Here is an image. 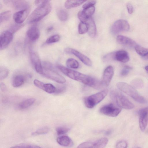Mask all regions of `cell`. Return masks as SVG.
Returning a JSON list of instances; mask_svg holds the SVG:
<instances>
[{
    "label": "cell",
    "mask_w": 148,
    "mask_h": 148,
    "mask_svg": "<svg viewBox=\"0 0 148 148\" xmlns=\"http://www.w3.org/2000/svg\"><path fill=\"white\" fill-rule=\"evenodd\" d=\"M58 68L64 74L74 80L81 82L97 89L101 88L103 85L101 81L66 68L61 65H58Z\"/></svg>",
    "instance_id": "1"
},
{
    "label": "cell",
    "mask_w": 148,
    "mask_h": 148,
    "mask_svg": "<svg viewBox=\"0 0 148 148\" xmlns=\"http://www.w3.org/2000/svg\"><path fill=\"white\" fill-rule=\"evenodd\" d=\"M51 9V6L50 1L43 0L29 16L27 22L32 23L40 21L50 12Z\"/></svg>",
    "instance_id": "2"
},
{
    "label": "cell",
    "mask_w": 148,
    "mask_h": 148,
    "mask_svg": "<svg viewBox=\"0 0 148 148\" xmlns=\"http://www.w3.org/2000/svg\"><path fill=\"white\" fill-rule=\"evenodd\" d=\"M118 89L132 97L138 103H144L147 101L144 97L141 96L132 86L124 82H119L116 84Z\"/></svg>",
    "instance_id": "3"
},
{
    "label": "cell",
    "mask_w": 148,
    "mask_h": 148,
    "mask_svg": "<svg viewBox=\"0 0 148 148\" xmlns=\"http://www.w3.org/2000/svg\"><path fill=\"white\" fill-rule=\"evenodd\" d=\"M108 92L106 89L102 91L85 97L84 101L85 106L89 108H92L101 101Z\"/></svg>",
    "instance_id": "4"
},
{
    "label": "cell",
    "mask_w": 148,
    "mask_h": 148,
    "mask_svg": "<svg viewBox=\"0 0 148 148\" xmlns=\"http://www.w3.org/2000/svg\"><path fill=\"white\" fill-rule=\"evenodd\" d=\"M110 96L121 108L129 110L134 107V104L126 97L120 93L112 91L111 92Z\"/></svg>",
    "instance_id": "5"
},
{
    "label": "cell",
    "mask_w": 148,
    "mask_h": 148,
    "mask_svg": "<svg viewBox=\"0 0 148 148\" xmlns=\"http://www.w3.org/2000/svg\"><path fill=\"white\" fill-rule=\"evenodd\" d=\"M130 26L128 22L124 19H119L114 22L111 27V31L114 34L128 31Z\"/></svg>",
    "instance_id": "6"
},
{
    "label": "cell",
    "mask_w": 148,
    "mask_h": 148,
    "mask_svg": "<svg viewBox=\"0 0 148 148\" xmlns=\"http://www.w3.org/2000/svg\"><path fill=\"white\" fill-rule=\"evenodd\" d=\"M121 110V108L111 103L103 106L100 108V111L102 114L106 116L115 117L120 113Z\"/></svg>",
    "instance_id": "7"
},
{
    "label": "cell",
    "mask_w": 148,
    "mask_h": 148,
    "mask_svg": "<svg viewBox=\"0 0 148 148\" xmlns=\"http://www.w3.org/2000/svg\"><path fill=\"white\" fill-rule=\"evenodd\" d=\"M42 74L46 77L60 84H63L66 81L65 78L55 70L43 69Z\"/></svg>",
    "instance_id": "8"
},
{
    "label": "cell",
    "mask_w": 148,
    "mask_h": 148,
    "mask_svg": "<svg viewBox=\"0 0 148 148\" xmlns=\"http://www.w3.org/2000/svg\"><path fill=\"white\" fill-rule=\"evenodd\" d=\"M29 55L31 62L36 72L39 74H42L43 69L38 56L31 48L29 49Z\"/></svg>",
    "instance_id": "9"
},
{
    "label": "cell",
    "mask_w": 148,
    "mask_h": 148,
    "mask_svg": "<svg viewBox=\"0 0 148 148\" xmlns=\"http://www.w3.org/2000/svg\"><path fill=\"white\" fill-rule=\"evenodd\" d=\"M13 34L9 30L3 32L0 36V49L2 50L6 48L12 41Z\"/></svg>",
    "instance_id": "10"
},
{
    "label": "cell",
    "mask_w": 148,
    "mask_h": 148,
    "mask_svg": "<svg viewBox=\"0 0 148 148\" xmlns=\"http://www.w3.org/2000/svg\"><path fill=\"white\" fill-rule=\"evenodd\" d=\"M139 115V125L140 129L143 131L148 122V107L140 109L138 111Z\"/></svg>",
    "instance_id": "11"
},
{
    "label": "cell",
    "mask_w": 148,
    "mask_h": 148,
    "mask_svg": "<svg viewBox=\"0 0 148 148\" xmlns=\"http://www.w3.org/2000/svg\"><path fill=\"white\" fill-rule=\"evenodd\" d=\"M64 51L66 53L74 55L86 65L88 66H92V62L90 59L79 51L73 49L67 48L65 49Z\"/></svg>",
    "instance_id": "12"
},
{
    "label": "cell",
    "mask_w": 148,
    "mask_h": 148,
    "mask_svg": "<svg viewBox=\"0 0 148 148\" xmlns=\"http://www.w3.org/2000/svg\"><path fill=\"white\" fill-rule=\"evenodd\" d=\"M114 74V70L112 66H109L105 69L101 81L104 86H109Z\"/></svg>",
    "instance_id": "13"
},
{
    "label": "cell",
    "mask_w": 148,
    "mask_h": 148,
    "mask_svg": "<svg viewBox=\"0 0 148 148\" xmlns=\"http://www.w3.org/2000/svg\"><path fill=\"white\" fill-rule=\"evenodd\" d=\"M29 12L28 9L21 10L16 12L13 15V18L16 23L22 24L27 18Z\"/></svg>",
    "instance_id": "14"
},
{
    "label": "cell",
    "mask_w": 148,
    "mask_h": 148,
    "mask_svg": "<svg viewBox=\"0 0 148 148\" xmlns=\"http://www.w3.org/2000/svg\"><path fill=\"white\" fill-rule=\"evenodd\" d=\"M5 2L8 4H11L15 8L20 10L28 9L29 4L24 0H6Z\"/></svg>",
    "instance_id": "15"
},
{
    "label": "cell",
    "mask_w": 148,
    "mask_h": 148,
    "mask_svg": "<svg viewBox=\"0 0 148 148\" xmlns=\"http://www.w3.org/2000/svg\"><path fill=\"white\" fill-rule=\"evenodd\" d=\"M116 40L119 43L129 47H135L137 45L132 39L123 35L118 36L116 38Z\"/></svg>",
    "instance_id": "16"
},
{
    "label": "cell",
    "mask_w": 148,
    "mask_h": 148,
    "mask_svg": "<svg viewBox=\"0 0 148 148\" xmlns=\"http://www.w3.org/2000/svg\"><path fill=\"white\" fill-rule=\"evenodd\" d=\"M27 35L31 41H34L37 40L40 35V32L38 28L36 25L30 27L27 32Z\"/></svg>",
    "instance_id": "17"
},
{
    "label": "cell",
    "mask_w": 148,
    "mask_h": 148,
    "mask_svg": "<svg viewBox=\"0 0 148 148\" xmlns=\"http://www.w3.org/2000/svg\"><path fill=\"white\" fill-rule=\"evenodd\" d=\"M129 56L128 53L124 50H120L115 51V60L121 62L125 63L129 60Z\"/></svg>",
    "instance_id": "18"
},
{
    "label": "cell",
    "mask_w": 148,
    "mask_h": 148,
    "mask_svg": "<svg viewBox=\"0 0 148 148\" xmlns=\"http://www.w3.org/2000/svg\"><path fill=\"white\" fill-rule=\"evenodd\" d=\"M86 23L88 27V32L89 36L92 38L95 37L96 34V27L95 22L91 17L88 18Z\"/></svg>",
    "instance_id": "19"
},
{
    "label": "cell",
    "mask_w": 148,
    "mask_h": 148,
    "mask_svg": "<svg viewBox=\"0 0 148 148\" xmlns=\"http://www.w3.org/2000/svg\"><path fill=\"white\" fill-rule=\"evenodd\" d=\"M57 143L60 145L65 147H70L73 145V142L68 136H59L57 139Z\"/></svg>",
    "instance_id": "20"
},
{
    "label": "cell",
    "mask_w": 148,
    "mask_h": 148,
    "mask_svg": "<svg viewBox=\"0 0 148 148\" xmlns=\"http://www.w3.org/2000/svg\"><path fill=\"white\" fill-rule=\"evenodd\" d=\"M86 1L80 0H67L64 3V6L67 9H70L79 6Z\"/></svg>",
    "instance_id": "21"
},
{
    "label": "cell",
    "mask_w": 148,
    "mask_h": 148,
    "mask_svg": "<svg viewBox=\"0 0 148 148\" xmlns=\"http://www.w3.org/2000/svg\"><path fill=\"white\" fill-rule=\"evenodd\" d=\"M135 49L137 53L143 58L148 59V49L137 45Z\"/></svg>",
    "instance_id": "22"
},
{
    "label": "cell",
    "mask_w": 148,
    "mask_h": 148,
    "mask_svg": "<svg viewBox=\"0 0 148 148\" xmlns=\"http://www.w3.org/2000/svg\"><path fill=\"white\" fill-rule=\"evenodd\" d=\"M35 101V99L33 98L27 99L19 104V107L21 109H26L32 106Z\"/></svg>",
    "instance_id": "23"
},
{
    "label": "cell",
    "mask_w": 148,
    "mask_h": 148,
    "mask_svg": "<svg viewBox=\"0 0 148 148\" xmlns=\"http://www.w3.org/2000/svg\"><path fill=\"white\" fill-rule=\"evenodd\" d=\"M108 142L107 138H101L94 142L93 148H103L106 146Z\"/></svg>",
    "instance_id": "24"
},
{
    "label": "cell",
    "mask_w": 148,
    "mask_h": 148,
    "mask_svg": "<svg viewBox=\"0 0 148 148\" xmlns=\"http://www.w3.org/2000/svg\"><path fill=\"white\" fill-rule=\"evenodd\" d=\"M24 82V78L21 75H18L14 78L12 82V85L14 87H19L23 84Z\"/></svg>",
    "instance_id": "25"
},
{
    "label": "cell",
    "mask_w": 148,
    "mask_h": 148,
    "mask_svg": "<svg viewBox=\"0 0 148 148\" xmlns=\"http://www.w3.org/2000/svg\"><path fill=\"white\" fill-rule=\"evenodd\" d=\"M11 12L10 10H7L1 12L0 14V23L8 21L10 18Z\"/></svg>",
    "instance_id": "26"
},
{
    "label": "cell",
    "mask_w": 148,
    "mask_h": 148,
    "mask_svg": "<svg viewBox=\"0 0 148 148\" xmlns=\"http://www.w3.org/2000/svg\"><path fill=\"white\" fill-rule=\"evenodd\" d=\"M42 90L49 94L54 93L56 88L51 84H44Z\"/></svg>",
    "instance_id": "27"
},
{
    "label": "cell",
    "mask_w": 148,
    "mask_h": 148,
    "mask_svg": "<svg viewBox=\"0 0 148 148\" xmlns=\"http://www.w3.org/2000/svg\"><path fill=\"white\" fill-rule=\"evenodd\" d=\"M66 64L67 66L70 68L76 69L78 68L79 66L78 62L72 58L68 59L66 61Z\"/></svg>",
    "instance_id": "28"
},
{
    "label": "cell",
    "mask_w": 148,
    "mask_h": 148,
    "mask_svg": "<svg viewBox=\"0 0 148 148\" xmlns=\"http://www.w3.org/2000/svg\"><path fill=\"white\" fill-rule=\"evenodd\" d=\"M57 15L59 19L61 21H66L68 18L67 12L63 10H60L57 12Z\"/></svg>",
    "instance_id": "29"
},
{
    "label": "cell",
    "mask_w": 148,
    "mask_h": 148,
    "mask_svg": "<svg viewBox=\"0 0 148 148\" xmlns=\"http://www.w3.org/2000/svg\"><path fill=\"white\" fill-rule=\"evenodd\" d=\"M60 39V36L58 34H54L48 38L45 41L47 44H50L58 42Z\"/></svg>",
    "instance_id": "30"
},
{
    "label": "cell",
    "mask_w": 148,
    "mask_h": 148,
    "mask_svg": "<svg viewBox=\"0 0 148 148\" xmlns=\"http://www.w3.org/2000/svg\"><path fill=\"white\" fill-rule=\"evenodd\" d=\"M95 10V8L94 6L84 9L83 10L84 14L88 18L91 17L94 14Z\"/></svg>",
    "instance_id": "31"
},
{
    "label": "cell",
    "mask_w": 148,
    "mask_h": 148,
    "mask_svg": "<svg viewBox=\"0 0 148 148\" xmlns=\"http://www.w3.org/2000/svg\"><path fill=\"white\" fill-rule=\"evenodd\" d=\"M78 32L79 34H84L88 32V27L86 23L81 22L78 26Z\"/></svg>",
    "instance_id": "32"
},
{
    "label": "cell",
    "mask_w": 148,
    "mask_h": 148,
    "mask_svg": "<svg viewBox=\"0 0 148 148\" xmlns=\"http://www.w3.org/2000/svg\"><path fill=\"white\" fill-rule=\"evenodd\" d=\"M9 74V70L6 68L4 67H1L0 68V79L2 80L8 76Z\"/></svg>",
    "instance_id": "33"
},
{
    "label": "cell",
    "mask_w": 148,
    "mask_h": 148,
    "mask_svg": "<svg viewBox=\"0 0 148 148\" xmlns=\"http://www.w3.org/2000/svg\"><path fill=\"white\" fill-rule=\"evenodd\" d=\"M49 131V129L47 127L40 128L35 132L32 133L33 135H36L40 134H47Z\"/></svg>",
    "instance_id": "34"
},
{
    "label": "cell",
    "mask_w": 148,
    "mask_h": 148,
    "mask_svg": "<svg viewBox=\"0 0 148 148\" xmlns=\"http://www.w3.org/2000/svg\"><path fill=\"white\" fill-rule=\"evenodd\" d=\"M24 25V24L23 23L19 24L16 23L12 25L10 28L9 30L13 34L23 27Z\"/></svg>",
    "instance_id": "35"
},
{
    "label": "cell",
    "mask_w": 148,
    "mask_h": 148,
    "mask_svg": "<svg viewBox=\"0 0 148 148\" xmlns=\"http://www.w3.org/2000/svg\"><path fill=\"white\" fill-rule=\"evenodd\" d=\"M94 142L88 141L80 144L77 148H93Z\"/></svg>",
    "instance_id": "36"
},
{
    "label": "cell",
    "mask_w": 148,
    "mask_h": 148,
    "mask_svg": "<svg viewBox=\"0 0 148 148\" xmlns=\"http://www.w3.org/2000/svg\"><path fill=\"white\" fill-rule=\"evenodd\" d=\"M115 52H113L107 54L103 57V60L108 62L115 60Z\"/></svg>",
    "instance_id": "37"
},
{
    "label": "cell",
    "mask_w": 148,
    "mask_h": 148,
    "mask_svg": "<svg viewBox=\"0 0 148 148\" xmlns=\"http://www.w3.org/2000/svg\"><path fill=\"white\" fill-rule=\"evenodd\" d=\"M132 84L136 88H141L143 86V82L142 81L139 79H136L132 82Z\"/></svg>",
    "instance_id": "38"
},
{
    "label": "cell",
    "mask_w": 148,
    "mask_h": 148,
    "mask_svg": "<svg viewBox=\"0 0 148 148\" xmlns=\"http://www.w3.org/2000/svg\"><path fill=\"white\" fill-rule=\"evenodd\" d=\"M69 129L64 127H59L56 129V131L58 135H60L64 134L68 132Z\"/></svg>",
    "instance_id": "39"
},
{
    "label": "cell",
    "mask_w": 148,
    "mask_h": 148,
    "mask_svg": "<svg viewBox=\"0 0 148 148\" xmlns=\"http://www.w3.org/2000/svg\"><path fill=\"white\" fill-rule=\"evenodd\" d=\"M78 18L81 22L86 23L88 18L84 14L83 10L79 12L77 14Z\"/></svg>",
    "instance_id": "40"
},
{
    "label": "cell",
    "mask_w": 148,
    "mask_h": 148,
    "mask_svg": "<svg viewBox=\"0 0 148 148\" xmlns=\"http://www.w3.org/2000/svg\"><path fill=\"white\" fill-rule=\"evenodd\" d=\"M132 68L128 66H125L121 70V75L123 76H125L129 73L130 71L131 70Z\"/></svg>",
    "instance_id": "41"
},
{
    "label": "cell",
    "mask_w": 148,
    "mask_h": 148,
    "mask_svg": "<svg viewBox=\"0 0 148 148\" xmlns=\"http://www.w3.org/2000/svg\"><path fill=\"white\" fill-rule=\"evenodd\" d=\"M96 3V1L95 0H90L84 4L82 6L84 9H86L89 7L94 6Z\"/></svg>",
    "instance_id": "42"
},
{
    "label": "cell",
    "mask_w": 148,
    "mask_h": 148,
    "mask_svg": "<svg viewBox=\"0 0 148 148\" xmlns=\"http://www.w3.org/2000/svg\"><path fill=\"white\" fill-rule=\"evenodd\" d=\"M127 142L125 140H121L118 142L116 145V148H127Z\"/></svg>",
    "instance_id": "43"
},
{
    "label": "cell",
    "mask_w": 148,
    "mask_h": 148,
    "mask_svg": "<svg viewBox=\"0 0 148 148\" xmlns=\"http://www.w3.org/2000/svg\"><path fill=\"white\" fill-rule=\"evenodd\" d=\"M66 88L64 86H60L57 88H56V90L54 93L59 94L63 93L65 90Z\"/></svg>",
    "instance_id": "44"
},
{
    "label": "cell",
    "mask_w": 148,
    "mask_h": 148,
    "mask_svg": "<svg viewBox=\"0 0 148 148\" xmlns=\"http://www.w3.org/2000/svg\"><path fill=\"white\" fill-rule=\"evenodd\" d=\"M34 83L36 86L41 89H42L44 84L42 82L36 79L34 80Z\"/></svg>",
    "instance_id": "45"
},
{
    "label": "cell",
    "mask_w": 148,
    "mask_h": 148,
    "mask_svg": "<svg viewBox=\"0 0 148 148\" xmlns=\"http://www.w3.org/2000/svg\"><path fill=\"white\" fill-rule=\"evenodd\" d=\"M127 9L129 14H132L133 12L134 9L132 5L130 3H128L127 5Z\"/></svg>",
    "instance_id": "46"
},
{
    "label": "cell",
    "mask_w": 148,
    "mask_h": 148,
    "mask_svg": "<svg viewBox=\"0 0 148 148\" xmlns=\"http://www.w3.org/2000/svg\"><path fill=\"white\" fill-rule=\"evenodd\" d=\"M30 145H23L13 147L10 148H29Z\"/></svg>",
    "instance_id": "47"
},
{
    "label": "cell",
    "mask_w": 148,
    "mask_h": 148,
    "mask_svg": "<svg viewBox=\"0 0 148 148\" xmlns=\"http://www.w3.org/2000/svg\"><path fill=\"white\" fill-rule=\"evenodd\" d=\"M0 88L3 92L5 91L7 89L6 85L3 83H1Z\"/></svg>",
    "instance_id": "48"
},
{
    "label": "cell",
    "mask_w": 148,
    "mask_h": 148,
    "mask_svg": "<svg viewBox=\"0 0 148 148\" xmlns=\"http://www.w3.org/2000/svg\"><path fill=\"white\" fill-rule=\"evenodd\" d=\"M43 0H36L35 1L36 4L38 5L40 4Z\"/></svg>",
    "instance_id": "49"
},
{
    "label": "cell",
    "mask_w": 148,
    "mask_h": 148,
    "mask_svg": "<svg viewBox=\"0 0 148 148\" xmlns=\"http://www.w3.org/2000/svg\"><path fill=\"white\" fill-rule=\"evenodd\" d=\"M29 148H41L40 147L36 145H30Z\"/></svg>",
    "instance_id": "50"
},
{
    "label": "cell",
    "mask_w": 148,
    "mask_h": 148,
    "mask_svg": "<svg viewBox=\"0 0 148 148\" xmlns=\"http://www.w3.org/2000/svg\"><path fill=\"white\" fill-rule=\"evenodd\" d=\"M53 29V27H49L47 29V31L48 32L52 30Z\"/></svg>",
    "instance_id": "51"
},
{
    "label": "cell",
    "mask_w": 148,
    "mask_h": 148,
    "mask_svg": "<svg viewBox=\"0 0 148 148\" xmlns=\"http://www.w3.org/2000/svg\"><path fill=\"white\" fill-rule=\"evenodd\" d=\"M111 131L110 130H109L106 132V134L107 135H108L110 134Z\"/></svg>",
    "instance_id": "52"
},
{
    "label": "cell",
    "mask_w": 148,
    "mask_h": 148,
    "mask_svg": "<svg viewBox=\"0 0 148 148\" xmlns=\"http://www.w3.org/2000/svg\"><path fill=\"white\" fill-rule=\"evenodd\" d=\"M145 69L146 71L148 73V65L146 66L145 67Z\"/></svg>",
    "instance_id": "53"
}]
</instances>
